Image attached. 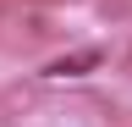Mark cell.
<instances>
[{
  "label": "cell",
  "mask_w": 132,
  "mask_h": 127,
  "mask_svg": "<svg viewBox=\"0 0 132 127\" xmlns=\"http://www.w3.org/2000/svg\"><path fill=\"white\" fill-rule=\"evenodd\" d=\"M99 66H105V55L88 44V50H66V55H55V61L44 66V77H50V83H66V77H88V72H99Z\"/></svg>",
  "instance_id": "1"
},
{
  "label": "cell",
  "mask_w": 132,
  "mask_h": 127,
  "mask_svg": "<svg viewBox=\"0 0 132 127\" xmlns=\"http://www.w3.org/2000/svg\"><path fill=\"white\" fill-rule=\"evenodd\" d=\"M127 72H132V50H127Z\"/></svg>",
  "instance_id": "2"
}]
</instances>
